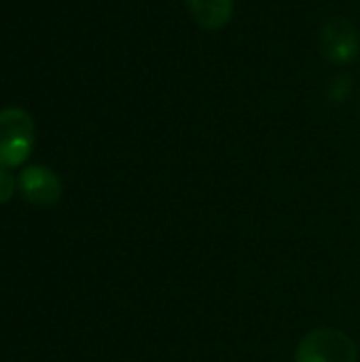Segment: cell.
<instances>
[{"label": "cell", "mask_w": 360, "mask_h": 362, "mask_svg": "<svg viewBox=\"0 0 360 362\" xmlns=\"http://www.w3.org/2000/svg\"><path fill=\"white\" fill-rule=\"evenodd\" d=\"M187 6L204 30H221L231 21L233 0H187Z\"/></svg>", "instance_id": "cell-5"}, {"label": "cell", "mask_w": 360, "mask_h": 362, "mask_svg": "<svg viewBox=\"0 0 360 362\" xmlns=\"http://www.w3.org/2000/svg\"><path fill=\"white\" fill-rule=\"evenodd\" d=\"M320 55L331 64H352L359 57L360 45L354 23L348 17H329L318 34Z\"/></svg>", "instance_id": "cell-3"}, {"label": "cell", "mask_w": 360, "mask_h": 362, "mask_svg": "<svg viewBox=\"0 0 360 362\" xmlns=\"http://www.w3.org/2000/svg\"><path fill=\"white\" fill-rule=\"evenodd\" d=\"M15 189H17V180L11 174V170L0 168V204L11 202V197L15 195Z\"/></svg>", "instance_id": "cell-7"}, {"label": "cell", "mask_w": 360, "mask_h": 362, "mask_svg": "<svg viewBox=\"0 0 360 362\" xmlns=\"http://www.w3.org/2000/svg\"><path fill=\"white\" fill-rule=\"evenodd\" d=\"M17 189L21 197L32 206H53L62 197V180L47 165H28L17 178Z\"/></svg>", "instance_id": "cell-4"}, {"label": "cell", "mask_w": 360, "mask_h": 362, "mask_svg": "<svg viewBox=\"0 0 360 362\" xmlns=\"http://www.w3.org/2000/svg\"><path fill=\"white\" fill-rule=\"evenodd\" d=\"M295 362H359V346L348 333L320 327L301 337Z\"/></svg>", "instance_id": "cell-2"}, {"label": "cell", "mask_w": 360, "mask_h": 362, "mask_svg": "<svg viewBox=\"0 0 360 362\" xmlns=\"http://www.w3.org/2000/svg\"><path fill=\"white\" fill-rule=\"evenodd\" d=\"M34 146V121L23 108L0 110V168L23 165Z\"/></svg>", "instance_id": "cell-1"}, {"label": "cell", "mask_w": 360, "mask_h": 362, "mask_svg": "<svg viewBox=\"0 0 360 362\" xmlns=\"http://www.w3.org/2000/svg\"><path fill=\"white\" fill-rule=\"evenodd\" d=\"M327 98L331 102H346L352 93V76L350 74H335L327 85Z\"/></svg>", "instance_id": "cell-6"}]
</instances>
